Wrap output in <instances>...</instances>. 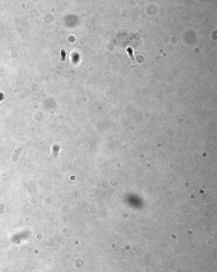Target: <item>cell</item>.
Here are the masks:
<instances>
[{"label":"cell","mask_w":217,"mask_h":272,"mask_svg":"<svg viewBox=\"0 0 217 272\" xmlns=\"http://www.w3.org/2000/svg\"><path fill=\"white\" fill-rule=\"evenodd\" d=\"M62 55H63V57H61V59H63V60H65V57L66 56V52H65L64 50H62V51H61V56Z\"/></svg>","instance_id":"1"}]
</instances>
